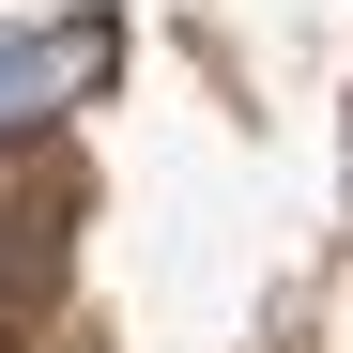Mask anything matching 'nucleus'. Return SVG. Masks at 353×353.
I'll return each mask as SVG.
<instances>
[{
	"mask_svg": "<svg viewBox=\"0 0 353 353\" xmlns=\"http://www.w3.org/2000/svg\"><path fill=\"white\" fill-rule=\"evenodd\" d=\"M108 62H123V31H108V16H62V31H0V139H16V123H62V108H77Z\"/></svg>",
	"mask_w": 353,
	"mask_h": 353,
	"instance_id": "obj_1",
	"label": "nucleus"
}]
</instances>
